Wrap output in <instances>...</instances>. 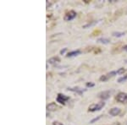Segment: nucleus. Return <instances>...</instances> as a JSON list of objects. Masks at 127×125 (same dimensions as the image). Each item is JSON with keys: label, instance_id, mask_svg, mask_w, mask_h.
Masks as SVG:
<instances>
[{"label": "nucleus", "instance_id": "1", "mask_svg": "<svg viewBox=\"0 0 127 125\" xmlns=\"http://www.w3.org/2000/svg\"><path fill=\"white\" fill-rule=\"evenodd\" d=\"M104 106H105V102L104 101H100V102H97V103H93L89 106L88 111H89V112H97V111L101 110Z\"/></svg>", "mask_w": 127, "mask_h": 125}, {"label": "nucleus", "instance_id": "2", "mask_svg": "<svg viewBox=\"0 0 127 125\" xmlns=\"http://www.w3.org/2000/svg\"><path fill=\"white\" fill-rule=\"evenodd\" d=\"M114 92V91H110V90H108V91H101L99 94L97 95V97L100 98V99L102 100H107L108 98L111 96L112 93Z\"/></svg>", "mask_w": 127, "mask_h": 125}, {"label": "nucleus", "instance_id": "3", "mask_svg": "<svg viewBox=\"0 0 127 125\" xmlns=\"http://www.w3.org/2000/svg\"><path fill=\"white\" fill-rule=\"evenodd\" d=\"M76 15H77L76 12L74 11V10H70V11L67 12V13L65 14L64 20L65 21H70V20L75 19V18L76 17Z\"/></svg>", "mask_w": 127, "mask_h": 125}, {"label": "nucleus", "instance_id": "4", "mask_svg": "<svg viewBox=\"0 0 127 125\" xmlns=\"http://www.w3.org/2000/svg\"><path fill=\"white\" fill-rule=\"evenodd\" d=\"M68 100H69V96H65V95H64V94H61V93L58 94V96H57V98H56L57 102H59V103L63 104V105H64L65 102L68 101Z\"/></svg>", "mask_w": 127, "mask_h": 125}, {"label": "nucleus", "instance_id": "5", "mask_svg": "<svg viewBox=\"0 0 127 125\" xmlns=\"http://www.w3.org/2000/svg\"><path fill=\"white\" fill-rule=\"evenodd\" d=\"M117 71H111L110 73H108L107 75H102L101 77L99 78V80L102 81V82H105L109 79V78H111L114 75H117Z\"/></svg>", "mask_w": 127, "mask_h": 125}, {"label": "nucleus", "instance_id": "6", "mask_svg": "<svg viewBox=\"0 0 127 125\" xmlns=\"http://www.w3.org/2000/svg\"><path fill=\"white\" fill-rule=\"evenodd\" d=\"M116 101L120 103H124L127 101V93L126 92H120L116 96Z\"/></svg>", "mask_w": 127, "mask_h": 125}, {"label": "nucleus", "instance_id": "7", "mask_svg": "<svg viewBox=\"0 0 127 125\" xmlns=\"http://www.w3.org/2000/svg\"><path fill=\"white\" fill-rule=\"evenodd\" d=\"M120 112H121V110H120V108H119V107H113L109 111V114L113 117L118 116Z\"/></svg>", "mask_w": 127, "mask_h": 125}, {"label": "nucleus", "instance_id": "8", "mask_svg": "<svg viewBox=\"0 0 127 125\" xmlns=\"http://www.w3.org/2000/svg\"><path fill=\"white\" fill-rule=\"evenodd\" d=\"M57 109H58V106H57V104L55 102H51L47 106V110L50 111V112H54V111H56Z\"/></svg>", "mask_w": 127, "mask_h": 125}, {"label": "nucleus", "instance_id": "9", "mask_svg": "<svg viewBox=\"0 0 127 125\" xmlns=\"http://www.w3.org/2000/svg\"><path fill=\"white\" fill-rule=\"evenodd\" d=\"M81 50H75V51H72V52H69L68 54L66 55L67 58H72V57H75L77 55L81 54Z\"/></svg>", "mask_w": 127, "mask_h": 125}, {"label": "nucleus", "instance_id": "10", "mask_svg": "<svg viewBox=\"0 0 127 125\" xmlns=\"http://www.w3.org/2000/svg\"><path fill=\"white\" fill-rule=\"evenodd\" d=\"M68 91L76 92V93H78L79 95H81L84 91H86V90H82V89H80V88L76 87V88H68Z\"/></svg>", "mask_w": 127, "mask_h": 125}, {"label": "nucleus", "instance_id": "11", "mask_svg": "<svg viewBox=\"0 0 127 125\" xmlns=\"http://www.w3.org/2000/svg\"><path fill=\"white\" fill-rule=\"evenodd\" d=\"M48 62L49 63H51V64H55V63L60 62V59H59V57H53V58H51L48 59Z\"/></svg>", "mask_w": 127, "mask_h": 125}, {"label": "nucleus", "instance_id": "12", "mask_svg": "<svg viewBox=\"0 0 127 125\" xmlns=\"http://www.w3.org/2000/svg\"><path fill=\"white\" fill-rule=\"evenodd\" d=\"M97 42H98V43H102V44H108L110 42V40L108 38L101 37V38H98L97 40Z\"/></svg>", "mask_w": 127, "mask_h": 125}, {"label": "nucleus", "instance_id": "13", "mask_svg": "<svg viewBox=\"0 0 127 125\" xmlns=\"http://www.w3.org/2000/svg\"><path fill=\"white\" fill-rule=\"evenodd\" d=\"M126 35V32H122V31H114L112 33V36H114V37H122Z\"/></svg>", "mask_w": 127, "mask_h": 125}, {"label": "nucleus", "instance_id": "14", "mask_svg": "<svg viewBox=\"0 0 127 125\" xmlns=\"http://www.w3.org/2000/svg\"><path fill=\"white\" fill-rule=\"evenodd\" d=\"M98 23V20H94V21H92L90 22V23H88L87 25H84L82 26L83 28H85V29H87V28H89V27H92V26L95 25L96 24Z\"/></svg>", "mask_w": 127, "mask_h": 125}, {"label": "nucleus", "instance_id": "15", "mask_svg": "<svg viewBox=\"0 0 127 125\" xmlns=\"http://www.w3.org/2000/svg\"><path fill=\"white\" fill-rule=\"evenodd\" d=\"M127 80V75H124V76L120 77V79H118V82L119 83H123V82H126Z\"/></svg>", "mask_w": 127, "mask_h": 125}, {"label": "nucleus", "instance_id": "16", "mask_svg": "<svg viewBox=\"0 0 127 125\" xmlns=\"http://www.w3.org/2000/svg\"><path fill=\"white\" fill-rule=\"evenodd\" d=\"M102 117H103V115H99V116H97V118H94L93 120L90 121V124H94L95 122H97V121L99 120L100 118H102Z\"/></svg>", "mask_w": 127, "mask_h": 125}, {"label": "nucleus", "instance_id": "17", "mask_svg": "<svg viewBox=\"0 0 127 125\" xmlns=\"http://www.w3.org/2000/svg\"><path fill=\"white\" fill-rule=\"evenodd\" d=\"M125 72H126V69H124V68H120V69H119L117 70V74L118 75H123Z\"/></svg>", "mask_w": 127, "mask_h": 125}, {"label": "nucleus", "instance_id": "18", "mask_svg": "<svg viewBox=\"0 0 127 125\" xmlns=\"http://www.w3.org/2000/svg\"><path fill=\"white\" fill-rule=\"evenodd\" d=\"M94 85H95V84L93 83V82H90V83L88 82V83L86 84V86L87 87H93Z\"/></svg>", "mask_w": 127, "mask_h": 125}, {"label": "nucleus", "instance_id": "19", "mask_svg": "<svg viewBox=\"0 0 127 125\" xmlns=\"http://www.w3.org/2000/svg\"><path fill=\"white\" fill-rule=\"evenodd\" d=\"M66 51H67V48H64V49H62V50L60 51V54H61V55H64L65 52H66Z\"/></svg>", "mask_w": 127, "mask_h": 125}, {"label": "nucleus", "instance_id": "20", "mask_svg": "<svg viewBox=\"0 0 127 125\" xmlns=\"http://www.w3.org/2000/svg\"><path fill=\"white\" fill-rule=\"evenodd\" d=\"M53 125H64V124H61V123H59V122H56V121H55V122L53 123Z\"/></svg>", "mask_w": 127, "mask_h": 125}, {"label": "nucleus", "instance_id": "21", "mask_svg": "<svg viewBox=\"0 0 127 125\" xmlns=\"http://www.w3.org/2000/svg\"><path fill=\"white\" fill-rule=\"evenodd\" d=\"M111 125H120V123L116 122V123H114V124H112Z\"/></svg>", "mask_w": 127, "mask_h": 125}, {"label": "nucleus", "instance_id": "22", "mask_svg": "<svg viewBox=\"0 0 127 125\" xmlns=\"http://www.w3.org/2000/svg\"><path fill=\"white\" fill-rule=\"evenodd\" d=\"M123 50L126 51V52H127V45H126V46H124V48H123Z\"/></svg>", "mask_w": 127, "mask_h": 125}, {"label": "nucleus", "instance_id": "23", "mask_svg": "<svg viewBox=\"0 0 127 125\" xmlns=\"http://www.w3.org/2000/svg\"><path fill=\"white\" fill-rule=\"evenodd\" d=\"M126 63H127V60H126Z\"/></svg>", "mask_w": 127, "mask_h": 125}, {"label": "nucleus", "instance_id": "24", "mask_svg": "<svg viewBox=\"0 0 127 125\" xmlns=\"http://www.w3.org/2000/svg\"><path fill=\"white\" fill-rule=\"evenodd\" d=\"M126 13H127V10H126Z\"/></svg>", "mask_w": 127, "mask_h": 125}]
</instances>
